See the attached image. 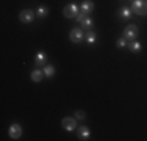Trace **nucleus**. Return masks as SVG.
I'll return each mask as SVG.
<instances>
[{
  "mask_svg": "<svg viewBox=\"0 0 147 141\" xmlns=\"http://www.w3.org/2000/svg\"><path fill=\"white\" fill-rule=\"evenodd\" d=\"M130 9H131V13L138 14V16H146L147 14V2H144V0H133Z\"/></svg>",
  "mask_w": 147,
  "mask_h": 141,
  "instance_id": "1",
  "label": "nucleus"
},
{
  "mask_svg": "<svg viewBox=\"0 0 147 141\" xmlns=\"http://www.w3.org/2000/svg\"><path fill=\"white\" fill-rule=\"evenodd\" d=\"M122 36H124L127 41H133L136 36H138V27H136L135 24H128V25L125 27L124 35H122Z\"/></svg>",
  "mask_w": 147,
  "mask_h": 141,
  "instance_id": "2",
  "label": "nucleus"
},
{
  "mask_svg": "<svg viewBox=\"0 0 147 141\" xmlns=\"http://www.w3.org/2000/svg\"><path fill=\"white\" fill-rule=\"evenodd\" d=\"M64 16L67 17V19H72V17H77L80 14V8H78V5H75V3H71V5H67L64 8Z\"/></svg>",
  "mask_w": 147,
  "mask_h": 141,
  "instance_id": "3",
  "label": "nucleus"
},
{
  "mask_svg": "<svg viewBox=\"0 0 147 141\" xmlns=\"http://www.w3.org/2000/svg\"><path fill=\"white\" fill-rule=\"evenodd\" d=\"M34 16H36V13L31 11V9H22L20 14H19V20H20V22H24V24H30L31 20H33Z\"/></svg>",
  "mask_w": 147,
  "mask_h": 141,
  "instance_id": "4",
  "label": "nucleus"
},
{
  "mask_svg": "<svg viewBox=\"0 0 147 141\" xmlns=\"http://www.w3.org/2000/svg\"><path fill=\"white\" fill-rule=\"evenodd\" d=\"M83 38H85V35H83L82 28H72L71 33H69V39L72 42H82Z\"/></svg>",
  "mask_w": 147,
  "mask_h": 141,
  "instance_id": "5",
  "label": "nucleus"
},
{
  "mask_svg": "<svg viewBox=\"0 0 147 141\" xmlns=\"http://www.w3.org/2000/svg\"><path fill=\"white\" fill-rule=\"evenodd\" d=\"M61 125L64 130H67V132H72V130L77 129V121L74 118H64L61 121Z\"/></svg>",
  "mask_w": 147,
  "mask_h": 141,
  "instance_id": "6",
  "label": "nucleus"
},
{
  "mask_svg": "<svg viewBox=\"0 0 147 141\" xmlns=\"http://www.w3.org/2000/svg\"><path fill=\"white\" fill-rule=\"evenodd\" d=\"M8 133H9V136H11L13 140H17L20 135H22V129H20L19 124H13V125H9Z\"/></svg>",
  "mask_w": 147,
  "mask_h": 141,
  "instance_id": "7",
  "label": "nucleus"
},
{
  "mask_svg": "<svg viewBox=\"0 0 147 141\" xmlns=\"http://www.w3.org/2000/svg\"><path fill=\"white\" fill-rule=\"evenodd\" d=\"M92 9H94V3L91 2V0H85V2H83L82 5H80V11L85 13V14L92 13Z\"/></svg>",
  "mask_w": 147,
  "mask_h": 141,
  "instance_id": "8",
  "label": "nucleus"
},
{
  "mask_svg": "<svg viewBox=\"0 0 147 141\" xmlns=\"http://www.w3.org/2000/svg\"><path fill=\"white\" fill-rule=\"evenodd\" d=\"M77 135H78L80 140H88L89 138V129L86 125H80L78 130H77Z\"/></svg>",
  "mask_w": 147,
  "mask_h": 141,
  "instance_id": "9",
  "label": "nucleus"
},
{
  "mask_svg": "<svg viewBox=\"0 0 147 141\" xmlns=\"http://www.w3.org/2000/svg\"><path fill=\"white\" fill-rule=\"evenodd\" d=\"M34 63H36L38 66H44L45 63H47V56H45V54L44 52H38L36 54V56H34Z\"/></svg>",
  "mask_w": 147,
  "mask_h": 141,
  "instance_id": "10",
  "label": "nucleus"
},
{
  "mask_svg": "<svg viewBox=\"0 0 147 141\" xmlns=\"http://www.w3.org/2000/svg\"><path fill=\"white\" fill-rule=\"evenodd\" d=\"M42 77H44V70H39V69H34L33 72H31L30 79L33 80V82H41V80H42Z\"/></svg>",
  "mask_w": 147,
  "mask_h": 141,
  "instance_id": "11",
  "label": "nucleus"
},
{
  "mask_svg": "<svg viewBox=\"0 0 147 141\" xmlns=\"http://www.w3.org/2000/svg\"><path fill=\"white\" fill-rule=\"evenodd\" d=\"M80 25H82L83 28H85V30H88V31H89L91 28H92V25H94V20L91 19V17H88V16H86L85 19H83L82 22H80Z\"/></svg>",
  "mask_w": 147,
  "mask_h": 141,
  "instance_id": "12",
  "label": "nucleus"
},
{
  "mask_svg": "<svg viewBox=\"0 0 147 141\" xmlns=\"http://www.w3.org/2000/svg\"><path fill=\"white\" fill-rule=\"evenodd\" d=\"M131 9L130 8H127V6H122L121 9H119V16L122 17V19H130L131 17Z\"/></svg>",
  "mask_w": 147,
  "mask_h": 141,
  "instance_id": "13",
  "label": "nucleus"
},
{
  "mask_svg": "<svg viewBox=\"0 0 147 141\" xmlns=\"http://www.w3.org/2000/svg\"><path fill=\"white\" fill-rule=\"evenodd\" d=\"M128 49H130L131 52H135V54H138V52H141V44H139L138 41H130L128 42Z\"/></svg>",
  "mask_w": 147,
  "mask_h": 141,
  "instance_id": "14",
  "label": "nucleus"
},
{
  "mask_svg": "<svg viewBox=\"0 0 147 141\" xmlns=\"http://www.w3.org/2000/svg\"><path fill=\"white\" fill-rule=\"evenodd\" d=\"M44 75L45 77H49V79H50V77H53L55 75V68L52 64H45V68H44Z\"/></svg>",
  "mask_w": 147,
  "mask_h": 141,
  "instance_id": "15",
  "label": "nucleus"
},
{
  "mask_svg": "<svg viewBox=\"0 0 147 141\" xmlns=\"http://www.w3.org/2000/svg\"><path fill=\"white\" fill-rule=\"evenodd\" d=\"M47 14H49V8H47V6H44V5H41L39 8L36 9V16L38 17H45Z\"/></svg>",
  "mask_w": 147,
  "mask_h": 141,
  "instance_id": "16",
  "label": "nucleus"
},
{
  "mask_svg": "<svg viewBox=\"0 0 147 141\" xmlns=\"http://www.w3.org/2000/svg\"><path fill=\"white\" fill-rule=\"evenodd\" d=\"M85 39L88 41L89 44H94V42L97 41V36H96V33H94V31H91V30H89L88 33L85 35Z\"/></svg>",
  "mask_w": 147,
  "mask_h": 141,
  "instance_id": "17",
  "label": "nucleus"
},
{
  "mask_svg": "<svg viewBox=\"0 0 147 141\" xmlns=\"http://www.w3.org/2000/svg\"><path fill=\"white\" fill-rule=\"evenodd\" d=\"M116 45H117L119 49H124L125 45H127V39H125V38H121V39H117Z\"/></svg>",
  "mask_w": 147,
  "mask_h": 141,
  "instance_id": "18",
  "label": "nucleus"
},
{
  "mask_svg": "<svg viewBox=\"0 0 147 141\" xmlns=\"http://www.w3.org/2000/svg\"><path fill=\"white\" fill-rule=\"evenodd\" d=\"M75 118L77 119H85L86 118V113L83 111V110H77L75 111Z\"/></svg>",
  "mask_w": 147,
  "mask_h": 141,
  "instance_id": "19",
  "label": "nucleus"
},
{
  "mask_svg": "<svg viewBox=\"0 0 147 141\" xmlns=\"http://www.w3.org/2000/svg\"><path fill=\"white\" fill-rule=\"evenodd\" d=\"M86 16H88V14H85V13H82V11H80V14H78V16L75 17V19H77V22H82V20L85 19Z\"/></svg>",
  "mask_w": 147,
  "mask_h": 141,
  "instance_id": "20",
  "label": "nucleus"
}]
</instances>
